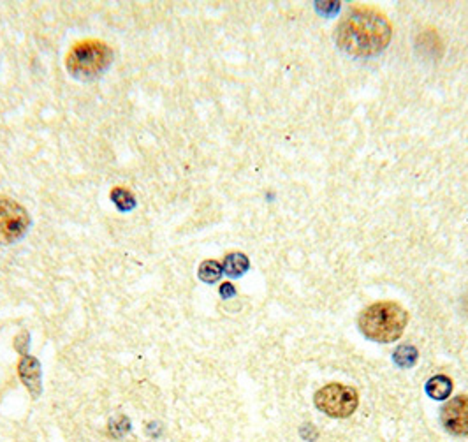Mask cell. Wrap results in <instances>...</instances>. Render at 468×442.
Segmentation results:
<instances>
[{"label":"cell","instance_id":"cell-7","mask_svg":"<svg viewBox=\"0 0 468 442\" xmlns=\"http://www.w3.org/2000/svg\"><path fill=\"white\" fill-rule=\"evenodd\" d=\"M18 376L28 389L32 398H39L43 392V374H41V363L34 356H24L18 363Z\"/></svg>","mask_w":468,"mask_h":442},{"label":"cell","instance_id":"cell-11","mask_svg":"<svg viewBox=\"0 0 468 442\" xmlns=\"http://www.w3.org/2000/svg\"><path fill=\"white\" fill-rule=\"evenodd\" d=\"M222 273H224V268H222L221 263H217V261H205V263L199 266L198 275L203 282L213 284L221 279Z\"/></svg>","mask_w":468,"mask_h":442},{"label":"cell","instance_id":"cell-8","mask_svg":"<svg viewBox=\"0 0 468 442\" xmlns=\"http://www.w3.org/2000/svg\"><path fill=\"white\" fill-rule=\"evenodd\" d=\"M426 392L431 398L435 400H444L451 395L453 392V383H451L449 377L445 376H435L428 380L426 384Z\"/></svg>","mask_w":468,"mask_h":442},{"label":"cell","instance_id":"cell-1","mask_svg":"<svg viewBox=\"0 0 468 442\" xmlns=\"http://www.w3.org/2000/svg\"><path fill=\"white\" fill-rule=\"evenodd\" d=\"M391 41V25L373 8H356L344 18L337 30V43L353 57L379 55Z\"/></svg>","mask_w":468,"mask_h":442},{"label":"cell","instance_id":"cell-4","mask_svg":"<svg viewBox=\"0 0 468 442\" xmlns=\"http://www.w3.org/2000/svg\"><path fill=\"white\" fill-rule=\"evenodd\" d=\"M314 402L319 411L331 418H348L356 412L359 396H357L356 389L350 386L331 383L315 393Z\"/></svg>","mask_w":468,"mask_h":442},{"label":"cell","instance_id":"cell-3","mask_svg":"<svg viewBox=\"0 0 468 442\" xmlns=\"http://www.w3.org/2000/svg\"><path fill=\"white\" fill-rule=\"evenodd\" d=\"M113 51L104 41L85 39L74 44L67 53L66 67L77 80L99 78L111 67Z\"/></svg>","mask_w":468,"mask_h":442},{"label":"cell","instance_id":"cell-13","mask_svg":"<svg viewBox=\"0 0 468 442\" xmlns=\"http://www.w3.org/2000/svg\"><path fill=\"white\" fill-rule=\"evenodd\" d=\"M236 295V289L232 284H222L221 286V296L222 298H231V296Z\"/></svg>","mask_w":468,"mask_h":442},{"label":"cell","instance_id":"cell-6","mask_svg":"<svg viewBox=\"0 0 468 442\" xmlns=\"http://www.w3.org/2000/svg\"><path fill=\"white\" fill-rule=\"evenodd\" d=\"M442 423L454 435H468V396L458 395L442 409Z\"/></svg>","mask_w":468,"mask_h":442},{"label":"cell","instance_id":"cell-9","mask_svg":"<svg viewBox=\"0 0 468 442\" xmlns=\"http://www.w3.org/2000/svg\"><path fill=\"white\" fill-rule=\"evenodd\" d=\"M250 263H248V257L241 252H232L229 256H225L224 264V273L229 277H241L248 270Z\"/></svg>","mask_w":468,"mask_h":442},{"label":"cell","instance_id":"cell-2","mask_svg":"<svg viewBox=\"0 0 468 442\" xmlns=\"http://www.w3.org/2000/svg\"><path fill=\"white\" fill-rule=\"evenodd\" d=\"M409 314L402 305L395 302H377L366 306L359 314L357 324L364 337L370 340L387 344L398 340L403 335Z\"/></svg>","mask_w":468,"mask_h":442},{"label":"cell","instance_id":"cell-12","mask_svg":"<svg viewBox=\"0 0 468 442\" xmlns=\"http://www.w3.org/2000/svg\"><path fill=\"white\" fill-rule=\"evenodd\" d=\"M418 360V351L411 345H402L398 349L395 351V361L400 365V367H412Z\"/></svg>","mask_w":468,"mask_h":442},{"label":"cell","instance_id":"cell-5","mask_svg":"<svg viewBox=\"0 0 468 442\" xmlns=\"http://www.w3.org/2000/svg\"><path fill=\"white\" fill-rule=\"evenodd\" d=\"M30 228V215L15 199L0 198V245L19 241Z\"/></svg>","mask_w":468,"mask_h":442},{"label":"cell","instance_id":"cell-10","mask_svg":"<svg viewBox=\"0 0 468 442\" xmlns=\"http://www.w3.org/2000/svg\"><path fill=\"white\" fill-rule=\"evenodd\" d=\"M111 201L115 203V206L120 212H131V210L135 208V198L129 189H124V187H115L111 190V194H109Z\"/></svg>","mask_w":468,"mask_h":442}]
</instances>
